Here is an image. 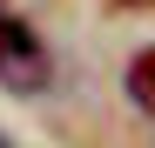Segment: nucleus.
Listing matches in <instances>:
<instances>
[{"label":"nucleus","mask_w":155,"mask_h":148,"mask_svg":"<svg viewBox=\"0 0 155 148\" xmlns=\"http://www.w3.org/2000/svg\"><path fill=\"white\" fill-rule=\"evenodd\" d=\"M54 61H47V47L34 40L27 20H14L7 7H0V88H14V94H41L54 74H47Z\"/></svg>","instance_id":"f257e3e1"},{"label":"nucleus","mask_w":155,"mask_h":148,"mask_svg":"<svg viewBox=\"0 0 155 148\" xmlns=\"http://www.w3.org/2000/svg\"><path fill=\"white\" fill-rule=\"evenodd\" d=\"M128 101L142 114H155V47H142V54L128 61Z\"/></svg>","instance_id":"f03ea898"},{"label":"nucleus","mask_w":155,"mask_h":148,"mask_svg":"<svg viewBox=\"0 0 155 148\" xmlns=\"http://www.w3.org/2000/svg\"><path fill=\"white\" fill-rule=\"evenodd\" d=\"M115 7H155V0H115Z\"/></svg>","instance_id":"7ed1b4c3"},{"label":"nucleus","mask_w":155,"mask_h":148,"mask_svg":"<svg viewBox=\"0 0 155 148\" xmlns=\"http://www.w3.org/2000/svg\"><path fill=\"white\" fill-rule=\"evenodd\" d=\"M0 148H7V141H0Z\"/></svg>","instance_id":"20e7f679"}]
</instances>
